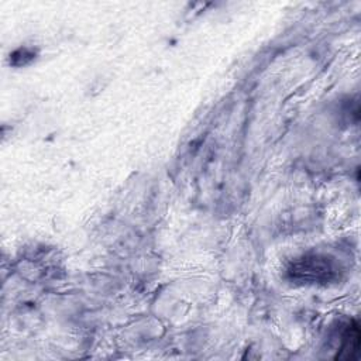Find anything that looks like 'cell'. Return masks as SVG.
I'll list each match as a JSON object with an SVG mask.
<instances>
[{
  "instance_id": "1",
  "label": "cell",
  "mask_w": 361,
  "mask_h": 361,
  "mask_svg": "<svg viewBox=\"0 0 361 361\" xmlns=\"http://www.w3.org/2000/svg\"><path fill=\"white\" fill-rule=\"evenodd\" d=\"M337 274L338 268L333 259L319 254L303 255L293 261L288 269L289 279L300 283H329L336 279Z\"/></svg>"
},
{
  "instance_id": "2",
  "label": "cell",
  "mask_w": 361,
  "mask_h": 361,
  "mask_svg": "<svg viewBox=\"0 0 361 361\" xmlns=\"http://www.w3.org/2000/svg\"><path fill=\"white\" fill-rule=\"evenodd\" d=\"M360 350V327L357 322H350L340 338V348L336 355L337 360H355Z\"/></svg>"
}]
</instances>
